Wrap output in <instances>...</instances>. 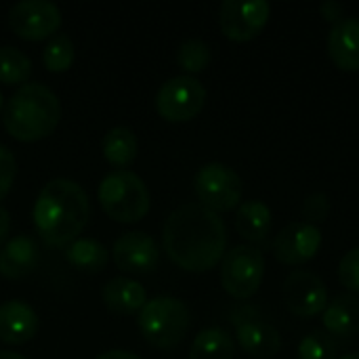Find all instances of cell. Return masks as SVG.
<instances>
[{
  "label": "cell",
  "instance_id": "6da1fadb",
  "mask_svg": "<svg viewBox=\"0 0 359 359\" xmlns=\"http://www.w3.org/2000/svg\"><path fill=\"white\" fill-rule=\"evenodd\" d=\"M164 250L183 271L204 273L223 261L227 252V229L223 219L200 202L172 210L164 225Z\"/></svg>",
  "mask_w": 359,
  "mask_h": 359
},
{
  "label": "cell",
  "instance_id": "7a4b0ae2",
  "mask_svg": "<svg viewBox=\"0 0 359 359\" xmlns=\"http://www.w3.org/2000/svg\"><path fill=\"white\" fill-rule=\"evenodd\" d=\"M90 215L86 191L69 179L48 181L34 204L32 217L40 240L50 248H67L84 231Z\"/></svg>",
  "mask_w": 359,
  "mask_h": 359
},
{
  "label": "cell",
  "instance_id": "3957f363",
  "mask_svg": "<svg viewBox=\"0 0 359 359\" xmlns=\"http://www.w3.org/2000/svg\"><path fill=\"white\" fill-rule=\"evenodd\" d=\"M61 120L59 97L44 84L29 82L19 86L6 101L2 122L6 133L23 143L46 139Z\"/></svg>",
  "mask_w": 359,
  "mask_h": 359
},
{
  "label": "cell",
  "instance_id": "277c9868",
  "mask_svg": "<svg viewBox=\"0 0 359 359\" xmlns=\"http://www.w3.org/2000/svg\"><path fill=\"white\" fill-rule=\"evenodd\" d=\"M97 198L105 215L124 225L141 221L151 206L147 185L133 170L109 172L101 181Z\"/></svg>",
  "mask_w": 359,
  "mask_h": 359
},
{
  "label": "cell",
  "instance_id": "5b68a950",
  "mask_svg": "<svg viewBox=\"0 0 359 359\" xmlns=\"http://www.w3.org/2000/svg\"><path fill=\"white\" fill-rule=\"evenodd\" d=\"M139 330L156 349L177 347L189 330V309L181 299L156 297L139 311Z\"/></svg>",
  "mask_w": 359,
  "mask_h": 359
},
{
  "label": "cell",
  "instance_id": "8992f818",
  "mask_svg": "<svg viewBox=\"0 0 359 359\" xmlns=\"http://www.w3.org/2000/svg\"><path fill=\"white\" fill-rule=\"evenodd\" d=\"M265 278V255L250 244L233 246L221 261V284L233 299H250L259 292Z\"/></svg>",
  "mask_w": 359,
  "mask_h": 359
},
{
  "label": "cell",
  "instance_id": "52a82bcc",
  "mask_svg": "<svg viewBox=\"0 0 359 359\" xmlns=\"http://www.w3.org/2000/svg\"><path fill=\"white\" fill-rule=\"evenodd\" d=\"M194 189L200 204L219 215L240 206L244 185L233 168L221 162H210L196 172Z\"/></svg>",
  "mask_w": 359,
  "mask_h": 359
},
{
  "label": "cell",
  "instance_id": "ba28073f",
  "mask_svg": "<svg viewBox=\"0 0 359 359\" xmlns=\"http://www.w3.org/2000/svg\"><path fill=\"white\" fill-rule=\"evenodd\" d=\"M206 103V88L194 76H175L166 80L156 95V109L168 122H187L196 118Z\"/></svg>",
  "mask_w": 359,
  "mask_h": 359
},
{
  "label": "cell",
  "instance_id": "9c48e42d",
  "mask_svg": "<svg viewBox=\"0 0 359 359\" xmlns=\"http://www.w3.org/2000/svg\"><path fill=\"white\" fill-rule=\"evenodd\" d=\"M269 15L267 0H225L219 8V25L229 40L248 42L261 34Z\"/></svg>",
  "mask_w": 359,
  "mask_h": 359
},
{
  "label": "cell",
  "instance_id": "30bf717a",
  "mask_svg": "<svg viewBox=\"0 0 359 359\" xmlns=\"http://www.w3.org/2000/svg\"><path fill=\"white\" fill-rule=\"evenodd\" d=\"M8 25L23 40H44L61 27V11L48 0H21L11 6Z\"/></svg>",
  "mask_w": 359,
  "mask_h": 359
},
{
  "label": "cell",
  "instance_id": "8fae6325",
  "mask_svg": "<svg viewBox=\"0 0 359 359\" xmlns=\"http://www.w3.org/2000/svg\"><path fill=\"white\" fill-rule=\"evenodd\" d=\"M231 322L236 326V339L240 347L257 359H269L280 353L282 334L271 324L263 322L255 309L238 307L231 313Z\"/></svg>",
  "mask_w": 359,
  "mask_h": 359
},
{
  "label": "cell",
  "instance_id": "7c38bea8",
  "mask_svg": "<svg viewBox=\"0 0 359 359\" xmlns=\"http://www.w3.org/2000/svg\"><path fill=\"white\" fill-rule=\"evenodd\" d=\"M282 297L290 313L299 318H313L324 313L328 307V290L324 282L305 269H294L284 286H282Z\"/></svg>",
  "mask_w": 359,
  "mask_h": 359
},
{
  "label": "cell",
  "instance_id": "4fadbf2b",
  "mask_svg": "<svg viewBox=\"0 0 359 359\" xmlns=\"http://www.w3.org/2000/svg\"><path fill=\"white\" fill-rule=\"evenodd\" d=\"M322 248V231L307 221L288 223L273 240V257L284 265H303Z\"/></svg>",
  "mask_w": 359,
  "mask_h": 359
},
{
  "label": "cell",
  "instance_id": "5bb4252c",
  "mask_svg": "<svg viewBox=\"0 0 359 359\" xmlns=\"http://www.w3.org/2000/svg\"><path fill=\"white\" fill-rule=\"evenodd\" d=\"M111 257L116 267L126 273H149L158 265L160 250L145 231H128L114 242Z\"/></svg>",
  "mask_w": 359,
  "mask_h": 359
},
{
  "label": "cell",
  "instance_id": "9a60e30c",
  "mask_svg": "<svg viewBox=\"0 0 359 359\" xmlns=\"http://www.w3.org/2000/svg\"><path fill=\"white\" fill-rule=\"evenodd\" d=\"M38 332L36 311L19 299L0 305V341L6 345H25Z\"/></svg>",
  "mask_w": 359,
  "mask_h": 359
},
{
  "label": "cell",
  "instance_id": "2e32d148",
  "mask_svg": "<svg viewBox=\"0 0 359 359\" xmlns=\"http://www.w3.org/2000/svg\"><path fill=\"white\" fill-rule=\"evenodd\" d=\"M328 55L337 67L345 72L359 69V17H343L332 25L328 40Z\"/></svg>",
  "mask_w": 359,
  "mask_h": 359
},
{
  "label": "cell",
  "instance_id": "e0dca14e",
  "mask_svg": "<svg viewBox=\"0 0 359 359\" xmlns=\"http://www.w3.org/2000/svg\"><path fill=\"white\" fill-rule=\"evenodd\" d=\"M38 265V244L27 233L11 238L0 250V276L6 280H21Z\"/></svg>",
  "mask_w": 359,
  "mask_h": 359
},
{
  "label": "cell",
  "instance_id": "ac0fdd59",
  "mask_svg": "<svg viewBox=\"0 0 359 359\" xmlns=\"http://www.w3.org/2000/svg\"><path fill=\"white\" fill-rule=\"evenodd\" d=\"M103 303L109 311L120 316L139 313L147 303L145 288L130 278H114L103 286Z\"/></svg>",
  "mask_w": 359,
  "mask_h": 359
},
{
  "label": "cell",
  "instance_id": "d6986e66",
  "mask_svg": "<svg viewBox=\"0 0 359 359\" xmlns=\"http://www.w3.org/2000/svg\"><path fill=\"white\" fill-rule=\"evenodd\" d=\"M322 324L332 337H355L359 334V294H341L328 301L322 313Z\"/></svg>",
  "mask_w": 359,
  "mask_h": 359
},
{
  "label": "cell",
  "instance_id": "ffe728a7",
  "mask_svg": "<svg viewBox=\"0 0 359 359\" xmlns=\"http://www.w3.org/2000/svg\"><path fill=\"white\" fill-rule=\"evenodd\" d=\"M271 208L261 200H248L238 206L236 229L238 233L252 244H263L271 231Z\"/></svg>",
  "mask_w": 359,
  "mask_h": 359
},
{
  "label": "cell",
  "instance_id": "44dd1931",
  "mask_svg": "<svg viewBox=\"0 0 359 359\" xmlns=\"http://www.w3.org/2000/svg\"><path fill=\"white\" fill-rule=\"evenodd\" d=\"M103 158L116 166L118 170H126V166H130L137 158V137L128 126H114L105 133L103 143Z\"/></svg>",
  "mask_w": 359,
  "mask_h": 359
},
{
  "label": "cell",
  "instance_id": "7402d4cb",
  "mask_svg": "<svg viewBox=\"0 0 359 359\" xmlns=\"http://www.w3.org/2000/svg\"><path fill=\"white\" fill-rule=\"evenodd\" d=\"M65 261L86 273H99L109 261V250L90 238H78L65 248Z\"/></svg>",
  "mask_w": 359,
  "mask_h": 359
},
{
  "label": "cell",
  "instance_id": "603a6c76",
  "mask_svg": "<svg viewBox=\"0 0 359 359\" xmlns=\"http://www.w3.org/2000/svg\"><path fill=\"white\" fill-rule=\"evenodd\" d=\"M236 345L231 334L225 328H206L202 330L189 349V359H233Z\"/></svg>",
  "mask_w": 359,
  "mask_h": 359
},
{
  "label": "cell",
  "instance_id": "cb8c5ba5",
  "mask_svg": "<svg viewBox=\"0 0 359 359\" xmlns=\"http://www.w3.org/2000/svg\"><path fill=\"white\" fill-rule=\"evenodd\" d=\"M32 76V61L15 46H0V84H27Z\"/></svg>",
  "mask_w": 359,
  "mask_h": 359
},
{
  "label": "cell",
  "instance_id": "d4e9b609",
  "mask_svg": "<svg viewBox=\"0 0 359 359\" xmlns=\"http://www.w3.org/2000/svg\"><path fill=\"white\" fill-rule=\"evenodd\" d=\"M212 59V53H210V46L200 40V38H189L185 40L179 50H177V63L179 67L185 72V76H191V74H200L208 67Z\"/></svg>",
  "mask_w": 359,
  "mask_h": 359
},
{
  "label": "cell",
  "instance_id": "484cf974",
  "mask_svg": "<svg viewBox=\"0 0 359 359\" xmlns=\"http://www.w3.org/2000/svg\"><path fill=\"white\" fill-rule=\"evenodd\" d=\"M44 67L53 74L67 72L74 63V42L67 34H57L48 40L42 50Z\"/></svg>",
  "mask_w": 359,
  "mask_h": 359
},
{
  "label": "cell",
  "instance_id": "4316f807",
  "mask_svg": "<svg viewBox=\"0 0 359 359\" xmlns=\"http://www.w3.org/2000/svg\"><path fill=\"white\" fill-rule=\"evenodd\" d=\"M339 347L326 330H311L299 343V359H337Z\"/></svg>",
  "mask_w": 359,
  "mask_h": 359
},
{
  "label": "cell",
  "instance_id": "83f0119b",
  "mask_svg": "<svg viewBox=\"0 0 359 359\" xmlns=\"http://www.w3.org/2000/svg\"><path fill=\"white\" fill-rule=\"evenodd\" d=\"M339 280L351 294H359V246L345 252V257L341 259Z\"/></svg>",
  "mask_w": 359,
  "mask_h": 359
},
{
  "label": "cell",
  "instance_id": "f1b7e54d",
  "mask_svg": "<svg viewBox=\"0 0 359 359\" xmlns=\"http://www.w3.org/2000/svg\"><path fill=\"white\" fill-rule=\"evenodd\" d=\"M330 212V200L324 191H316V194H309L303 202V217L307 219V223L316 225V223H322L326 221Z\"/></svg>",
  "mask_w": 359,
  "mask_h": 359
},
{
  "label": "cell",
  "instance_id": "f546056e",
  "mask_svg": "<svg viewBox=\"0 0 359 359\" xmlns=\"http://www.w3.org/2000/svg\"><path fill=\"white\" fill-rule=\"evenodd\" d=\"M17 177V160L6 145H0V200L11 191Z\"/></svg>",
  "mask_w": 359,
  "mask_h": 359
},
{
  "label": "cell",
  "instance_id": "4dcf8cb0",
  "mask_svg": "<svg viewBox=\"0 0 359 359\" xmlns=\"http://www.w3.org/2000/svg\"><path fill=\"white\" fill-rule=\"evenodd\" d=\"M320 11H322V15H324L326 21H334V23H339V21L343 19V15H345V6H343L341 2H337V0H326V2H322Z\"/></svg>",
  "mask_w": 359,
  "mask_h": 359
},
{
  "label": "cell",
  "instance_id": "1f68e13d",
  "mask_svg": "<svg viewBox=\"0 0 359 359\" xmlns=\"http://www.w3.org/2000/svg\"><path fill=\"white\" fill-rule=\"evenodd\" d=\"M8 233H11V215L4 206H0V246L6 242Z\"/></svg>",
  "mask_w": 359,
  "mask_h": 359
},
{
  "label": "cell",
  "instance_id": "d6a6232c",
  "mask_svg": "<svg viewBox=\"0 0 359 359\" xmlns=\"http://www.w3.org/2000/svg\"><path fill=\"white\" fill-rule=\"evenodd\" d=\"M97 359H141L139 355L130 353V351H124V349H114V351H107V353H101Z\"/></svg>",
  "mask_w": 359,
  "mask_h": 359
},
{
  "label": "cell",
  "instance_id": "836d02e7",
  "mask_svg": "<svg viewBox=\"0 0 359 359\" xmlns=\"http://www.w3.org/2000/svg\"><path fill=\"white\" fill-rule=\"evenodd\" d=\"M0 359H25L23 355H19V353H15V351H0Z\"/></svg>",
  "mask_w": 359,
  "mask_h": 359
},
{
  "label": "cell",
  "instance_id": "e575fe53",
  "mask_svg": "<svg viewBox=\"0 0 359 359\" xmlns=\"http://www.w3.org/2000/svg\"><path fill=\"white\" fill-rule=\"evenodd\" d=\"M339 359H359V351H353V353H347V355H343V358Z\"/></svg>",
  "mask_w": 359,
  "mask_h": 359
},
{
  "label": "cell",
  "instance_id": "d590c367",
  "mask_svg": "<svg viewBox=\"0 0 359 359\" xmlns=\"http://www.w3.org/2000/svg\"><path fill=\"white\" fill-rule=\"evenodd\" d=\"M2 105H4V97H2V93H0V109H2Z\"/></svg>",
  "mask_w": 359,
  "mask_h": 359
}]
</instances>
